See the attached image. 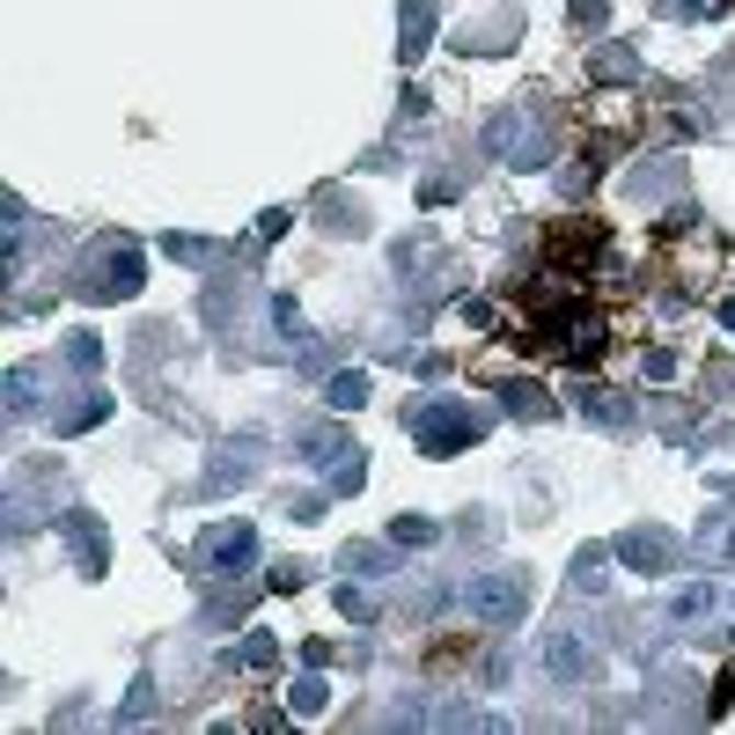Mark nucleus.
Masks as SVG:
<instances>
[{
	"label": "nucleus",
	"instance_id": "a878e982",
	"mask_svg": "<svg viewBox=\"0 0 735 735\" xmlns=\"http://www.w3.org/2000/svg\"><path fill=\"white\" fill-rule=\"evenodd\" d=\"M640 368H647V383H669V375H677V346H655Z\"/></svg>",
	"mask_w": 735,
	"mask_h": 735
},
{
	"label": "nucleus",
	"instance_id": "412c9836",
	"mask_svg": "<svg viewBox=\"0 0 735 735\" xmlns=\"http://www.w3.org/2000/svg\"><path fill=\"white\" fill-rule=\"evenodd\" d=\"M324 699H331V685H324L317 669H309V677L294 685V713H324Z\"/></svg>",
	"mask_w": 735,
	"mask_h": 735
},
{
	"label": "nucleus",
	"instance_id": "6ab92c4d",
	"mask_svg": "<svg viewBox=\"0 0 735 735\" xmlns=\"http://www.w3.org/2000/svg\"><path fill=\"white\" fill-rule=\"evenodd\" d=\"M391 544H434V522H427V514H397Z\"/></svg>",
	"mask_w": 735,
	"mask_h": 735
},
{
	"label": "nucleus",
	"instance_id": "dca6fc26",
	"mask_svg": "<svg viewBox=\"0 0 735 735\" xmlns=\"http://www.w3.org/2000/svg\"><path fill=\"white\" fill-rule=\"evenodd\" d=\"M500 405H508V412H522V419H552V397H544L538 383H508V391H500Z\"/></svg>",
	"mask_w": 735,
	"mask_h": 735
},
{
	"label": "nucleus",
	"instance_id": "0eeeda50",
	"mask_svg": "<svg viewBox=\"0 0 735 735\" xmlns=\"http://www.w3.org/2000/svg\"><path fill=\"white\" fill-rule=\"evenodd\" d=\"M302 449H309V464L331 478V493H361V449L346 434H302Z\"/></svg>",
	"mask_w": 735,
	"mask_h": 735
},
{
	"label": "nucleus",
	"instance_id": "aec40b11",
	"mask_svg": "<svg viewBox=\"0 0 735 735\" xmlns=\"http://www.w3.org/2000/svg\"><path fill=\"white\" fill-rule=\"evenodd\" d=\"M272 324L287 331V346H309V339H302V309H294V294H272Z\"/></svg>",
	"mask_w": 735,
	"mask_h": 735
},
{
	"label": "nucleus",
	"instance_id": "a211bd4d",
	"mask_svg": "<svg viewBox=\"0 0 735 735\" xmlns=\"http://www.w3.org/2000/svg\"><path fill=\"white\" fill-rule=\"evenodd\" d=\"M544 662H552V677H581V640H566V633H559Z\"/></svg>",
	"mask_w": 735,
	"mask_h": 735
},
{
	"label": "nucleus",
	"instance_id": "7c9ffc66",
	"mask_svg": "<svg viewBox=\"0 0 735 735\" xmlns=\"http://www.w3.org/2000/svg\"><path fill=\"white\" fill-rule=\"evenodd\" d=\"M721 324H728V331H735V302H721Z\"/></svg>",
	"mask_w": 735,
	"mask_h": 735
},
{
	"label": "nucleus",
	"instance_id": "f8f14e48",
	"mask_svg": "<svg viewBox=\"0 0 735 735\" xmlns=\"http://www.w3.org/2000/svg\"><path fill=\"white\" fill-rule=\"evenodd\" d=\"M67 538H74V552H81V566H89V574H103V530H97V514L74 508L67 514Z\"/></svg>",
	"mask_w": 735,
	"mask_h": 735
},
{
	"label": "nucleus",
	"instance_id": "9d476101",
	"mask_svg": "<svg viewBox=\"0 0 735 735\" xmlns=\"http://www.w3.org/2000/svg\"><path fill=\"white\" fill-rule=\"evenodd\" d=\"M618 559L633 566V574H662V566L677 559V544L662 538V530H625V538H618Z\"/></svg>",
	"mask_w": 735,
	"mask_h": 735
},
{
	"label": "nucleus",
	"instance_id": "6e6552de",
	"mask_svg": "<svg viewBox=\"0 0 735 735\" xmlns=\"http://www.w3.org/2000/svg\"><path fill=\"white\" fill-rule=\"evenodd\" d=\"M206 559H214V574H250V559H258V530H250V522H220V530H206Z\"/></svg>",
	"mask_w": 735,
	"mask_h": 735
},
{
	"label": "nucleus",
	"instance_id": "20e7f679",
	"mask_svg": "<svg viewBox=\"0 0 735 735\" xmlns=\"http://www.w3.org/2000/svg\"><path fill=\"white\" fill-rule=\"evenodd\" d=\"M596 258H603V220L574 214V220H552V228H544V272H559V280H581Z\"/></svg>",
	"mask_w": 735,
	"mask_h": 735
},
{
	"label": "nucleus",
	"instance_id": "4468645a",
	"mask_svg": "<svg viewBox=\"0 0 735 735\" xmlns=\"http://www.w3.org/2000/svg\"><path fill=\"white\" fill-rule=\"evenodd\" d=\"M588 74H596V81H633V74H640V59H633L625 45H603L596 59H588Z\"/></svg>",
	"mask_w": 735,
	"mask_h": 735
},
{
	"label": "nucleus",
	"instance_id": "f3484780",
	"mask_svg": "<svg viewBox=\"0 0 735 735\" xmlns=\"http://www.w3.org/2000/svg\"><path fill=\"white\" fill-rule=\"evenodd\" d=\"M581 412H588V419H603V427H625V419H633V405H625L618 391H588V397H581Z\"/></svg>",
	"mask_w": 735,
	"mask_h": 735
},
{
	"label": "nucleus",
	"instance_id": "4be33fe9",
	"mask_svg": "<svg viewBox=\"0 0 735 735\" xmlns=\"http://www.w3.org/2000/svg\"><path fill=\"white\" fill-rule=\"evenodd\" d=\"M67 361L81 368V375H97V368H103V346L89 339V331H74V346H67Z\"/></svg>",
	"mask_w": 735,
	"mask_h": 735
},
{
	"label": "nucleus",
	"instance_id": "393cba45",
	"mask_svg": "<svg viewBox=\"0 0 735 735\" xmlns=\"http://www.w3.org/2000/svg\"><path fill=\"white\" fill-rule=\"evenodd\" d=\"M244 662H250V669H272V662H280V640H272V633H250L244 640Z\"/></svg>",
	"mask_w": 735,
	"mask_h": 735
},
{
	"label": "nucleus",
	"instance_id": "39448f33",
	"mask_svg": "<svg viewBox=\"0 0 735 735\" xmlns=\"http://www.w3.org/2000/svg\"><path fill=\"white\" fill-rule=\"evenodd\" d=\"M464 611L478 618V625H514V618L530 611V581H522V574H478V581L464 588Z\"/></svg>",
	"mask_w": 735,
	"mask_h": 735
},
{
	"label": "nucleus",
	"instance_id": "1a4fd4ad",
	"mask_svg": "<svg viewBox=\"0 0 735 735\" xmlns=\"http://www.w3.org/2000/svg\"><path fill=\"white\" fill-rule=\"evenodd\" d=\"M434 45V0H397V59H419Z\"/></svg>",
	"mask_w": 735,
	"mask_h": 735
},
{
	"label": "nucleus",
	"instance_id": "423d86ee",
	"mask_svg": "<svg viewBox=\"0 0 735 735\" xmlns=\"http://www.w3.org/2000/svg\"><path fill=\"white\" fill-rule=\"evenodd\" d=\"M419 449H427V456H456V449H471V441H478V412H464V405H456V397H441V405H427V412H419Z\"/></svg>",
	"mask_w": 735,
	"mask_h": 735
},
{
	"label": "nucleus",
	"instance_id": "7ed1b4c3",
	"mask_svg": "<svg viewBox=\"0 0 735 735\" xmlns=\"http://www.w3.org/2000/svg\"><path fill=\"white\" fill-rule=\"evenodd\" d=\"M140 272L147 258L133 244H111V250H89V265H81V280H74V294H89V302H125V294H140Z\"/></svg>",
	"mask_w": 735,
	"mask_h": 735
},
{
	"label": "nucleus",
	"instance_id": "cd10ccee",
	"mask_svg": "<svg viewBox=\"0 0 735 735\" xmlns=\"http://www.w3.org/2000/svg\"><path fill=\"white\" fill-rule=\"evenodd\" d=\"M339 611L361 625V618H375V596H368V588H339Z\"/></svg>",
	"mask_w": 735,
	"mask_h": 735
},
{
	"label": "nucleus",
	"instance_id": "c85d7f7f",
	"mask_svg": "<svg viewBox=\"0 0 735 735\" xmlns=\"http://www.w3.org/2000/svg\"><path fill=\"white\" fill-rule=\"evenodd\" d=\"M735 706V669H721V685H713V713H728Z\"/></svg>",
	"mask_w": 735,
	"mask_h": 735
},
{
	"label": "nucleus",
	"instance_id": "9b49d317",
	"mask_svg": "<svg viewBox=\"0 0 735 735\" xmlns=\"http://www.w3.org/2000/svg\"><path fill=\"white\" fill-rule=\"evenodd\" d=\"M250 471H258V441H228V449L214 456V471H206V486L228 493V486H244Z\"/></svg>",
	"mask_w": 735,
	"mask_h": 735
},
{
	"label": "nucleus",
	"instance_id": "f03ea898",
	"mask_svg": "<svg viewBox=\"0 0 735 735\" xmlns=\"http://www.w3.org/2000/svg\"><path fill=\"white\" fill-rule=\"evenodd\" d=\"M486 147L500 162H514V170H544V162H552V125H544L530 103H508V111L486 125Z\"/></svg>",
	"mask_w": 735,
	"mask_h": 735
},
{
	"label": "nucleus",
	"instance_id": "2eb2a0df",
	"mask_svg": "<svg viewBox=\"0 0 735 735\" xmlns=\"http://www.w3.org/2000/svg\"><path fill=\"white\" fill-rule=\"evenodd\" d=\"M103 412H111V397H103V391H81V405H67V412H59V434H81V427H97Z\"/></svg>",
	"mask_w": 735,
	"mask_h": 735
},
{
	"label": "nucleus",
	"instance_id": "bb28decb",
	"mask_svg": "<svg viewBox=\"0 0 735 735\" xmlns=\"http://www.w3.org/2000/svg\"><path fill=\"white\" fill-rule=\"evenodd\" d=\"M706 603H713V588H706V581L677 588V618H699V611H706Z\"/></svg>",
	"mask_w": 735,
	"mask_h": 735
},
{
	"label": "nucleus",
	"instance_id": "f257e3e1",
	"mask_svg": "<svg viewBox=\"0 0 735 735\" xmlns=\"http://www.w3.org/2000/svg\"><path fill=\"white\" fill-rule=\"evenodd\" d=\"M552 287L530 294V324H522V346L544 353V361H566V368H596L603 361V317L566 294L559 272H544Z\"/></svg>",
	"mask_w": 735,
	"mask_h": 735
},
{
	"label": "nucleus",
	"instance_id": "b1692460",
	"mask_svg": "<svg viewBox=\"0 0 735 735\" xmlns=\"http://www.w3.org/2000/svg\"><path fill=\"white\" fill-rule=\"evenodd\" d=\"M566 15H574V30H603L611 23V0H574Z\"/></svg>",
	"mask_w": 735,
	"mask_h": 735
},
{
	"label": "nucleus",
	"instance_id": "c756f323",
	"mask_svg": "<svg viewBox=\"0 0 735 735\" xmlns=\"http://www.w3.org/2000/svg\"><path fill=\"white\" fill-rule=\"evenodd\" d=\"M662 15H706V0H662Z\"/></svg>",
	"mask_w": 735,
	"mask_h": 735
},
{
	"label": "nucleus",
	"instance_id": "5701e85b",
	"mask_svg": "<svg viewBox=\"0 0 735 735\" xmlns=\"http://www.w3.org/2000/svg\"><path fill=\"white\" fill-rule=\"evenodd\" d=\"M206 236H162V258H184V265H199V258H206Z\"/></svg>",
	"mask_w": 735,
	"mask_h": 735
},
{
	"label": "nucleus",
	"instance_id": "ddd939ff",
	"mask_svg": "<svg viewBox=\"0 0 735 735\" xmlns=\"http://www.w3.org/2000/svg\"><path fill=\"white\" fill-rule=\"evenodd\" d=\"M324 405H331V412H361V405H368V375H361V368L331 375V383H324Z\"/></svg>",
	"mask_w": 735,
	"mask_h": 735
}]
</instances>
